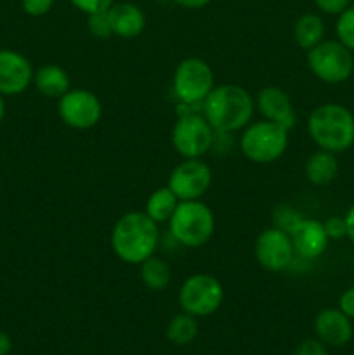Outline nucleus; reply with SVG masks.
Returning a JSON list of instances; mask_svg holds the SVG:
<instances>
[{
  "label": "nucleus",
  "instance_id": "nucleus-1",
  "mask_svg": "<svg viewBox=\"0 0 354 355\" xmlns=\"http://www.w3.org/2000/svg\"><path fill=\"white\" fill-rule=\"evenodd\" d=\"M110 245L118 260L139 266L155 255L160 245V225L142 211H127L113 224Z\"/></svg>",
  "mask_w": 354,
  "mask_h": 355
},
{
  "label": "nucleus",
  "instance_id": "nucleus-28",
  "mask_svg": "<svg viewBox=\"0 0 354 355\" xmlns=\"http://www.w3.org/2000/svg\"><path fill=\"white\" fill-rule=\"evenodd\" d=\"M71 6L75 7L76 10L83 12L85 16H90V14L104 12V10L110 9L115 3V0H69Z\"/></svg>",
  "mask_w": 354,
  "mask_h": 355
},
{
  "label": "nucleus",
  "instance_id": "nucleus-17",
  "mask_svg": "<svg viewBox=\"0 0 354 355\" xmlns=\"http://www.w3.org/2000/svg\"><path fill=\"white\" fill-rule=\"evenodd\" d=\"M113 37L130 40L139 37L146 30V14L139 6L132 2H115L108 9Z\"/></svg>",
  "mask_w": 354,
  "mask_h": 355
},
{
  "label": "nucleus",
  "instance_id": "nucleus-21",
  "mask_svg": "<svg viewBox=\"0 0 354 355\" xmlns=\"http://www.w3.org/2000/svg\"><path fill=\"white\" fill-rule=\"evenodd\" d=\"M139 276H141L142 284L149 291H163L169 288L170 281H172V267L165 259L155 253L142 263H139Z\"/></svg>",
  "mask_w": 354,
  "mask_h": 355
},
{
  "label": "nucleus",
  "instance_id": "nucleus-19",
  "mask_svg": "<svg viewBox=\"0 0 354 355\" xmlns=\"http://www.w3.org/2000/svg\"><path fill=\"white\" fill-rule=\"evenodd\" d=\"M337 173H339V162L335 153L318 149L305 159L304 175L312 186H328L335 180Z\"/></svg>",
  "mask_w": 354,
  "mask_h": 355
},
{
  "label": "nucleus",
  "instance_id": "nucleus-6",
  "mask_svg": "<svg viewBox=\"0 0 354 355\" xmlns=\"http://www.w3.org/2000/svg\"><path fill=\"white\" fill-rule=\"evenodd\" d=\"M169 232L174 241L184 248H201L215 232L214 211L201 200L179 201L169 220Z\"/></svg>",
  "mask_w": 354,
  "mask_h": 355
},
{
  "label": "nucleus",
  "instance_id": "nucleus-22",
  "mask_svg": "<svg viewBox=\"0 0 354 355\" xmlns=\"http://www.w3.org/2000/svg\"><path fill=\"white\" fill-rule=\"evenodd\" d=\"M177 205H179V200L176 194L169 189V186H163L149 194L144 205V214L158 225L169 224Z\"/></svg>",
  "mask_w": 354,
  "mask_h": 355
},
{
  "label": "nucleus",
  "instance_id": "nucleus-29",
  "mask_svg": "<svg viewBox=\"0 0 354 355\" xmlns=\"http://www.w3.org/2000/svg\"><path fill=\"white\" fill-rule=\"evenodd\" d=\"M325 231L330 239H342L347 236V225L344 217H328L325 222Z\"/></svg>",
  "mask_w": 354,
  "mask_h": 355
},
{
  "label": "nucleus",
  "instance_id": "nucleus-35",
  "mask_svg": "<svg viewBox=\"0 0 354 355\" xmlns=\"http://www.w3.org/2000/svg\"><path fill=\"white\" fill-rule=\"evenodd\" d=\"M346 225H347V238L354 243V205L351 207V210L347 211L346 217Z\"/></svg>",
  "mask_w": 354,
  "mask_h": 355
},
{
  "label": "nucleus",
  "instance_id": "nucleus-15",
  "mask_svg": "<svg viewBox=\"0 0 354 355\" xmlns=\"http://www.w3.org/2000/svg\"><path fill=\"white\" fill-rule=\"evenodd\" d=\"M288 236L294 245L295 257L301 260H316L328 248L330 238L326 236L325 225L316 218L302 217L288 231Z\"/></svg>",
  "mask_w": 354,
  "mask_h": 355
},
{
  "label": "nucleus",
  "instance_id": "nucleus-23",
  "mask_svg": "<svg viewBox=\"0 0 354 355\" xmlns=\"http://www.w3.org/2000/svg\"><path fill=\"white\" fill-rule=\"evenodd\" d=\"M198 331V319L180 311V314L174 315L167 324V340L177 347H186L196 340Z\"/></svg>",
  "mask_w": 354,
  "mask_h": 355
},
{
  "label": "nucleus",
  "instance_id": "nucleus-33",
  "mask_svg": "<svg viewBox=\"0 0 354 355\" xmlns=\"http://www.w3.org/2000/svg\"><path fill=\"white\" fill-rule=\"evenodd\" d=\"M170 2H174L179 7H184V9L196 10V9H203V7H207L212 0H170Z\"/></svg>",
  "mask_w": 354,
  "mask_h": 355
},
{
  "label": "nucleus",
  "instance_id": "nucleus-8",
  "mask_svg": "<svg viewBox=\"0 0 354 355\" xmlns=\"http://www.w3.org/2000/svg\"><path fill=\"white\" fill-rule=\"evenodd\" d=\"M177 302L180 311L186 314L194 315L196 319L210 318L224 302V286L212 274H191L180 283Z\"/></svg>",
  "mask_w": 354,
  "mask_h": 355
},
{
  "label": "nucleus",
  "instance_id": "nucleus-3",
  "mask_svg": "<svg viewBox=\"0 0 354 355\" xmlns=\"http://www.w3.org/2000/svg\"><path fill=\"white\" fill-rule=\"evenodd\" d=\"M307 134L319 149L344 153L354 144V114L342 104L325 103L307 116Z\"/></svg>",
  "mask_w": 354,
  "mask_h": 355
},
{
  "label": "nucleus",
  "instance_id": "nucleus-24",
  "mask_svg": "<svg viewBox=\"0 0 354 355\" xmlns=\"http://www.w3.org/2000/svg\"><path fill=\"white\" fill-rule=\"evenodd\" d=\"M337 40L354 52V6L347 7L339 14L335 24Z\"/></svg>",
  "mask_w": 354,
  "mask_h": 355
},
{
  "label": "nucleus",
  "instance_id": "nucleus-9",
  "mask_svg": "<svg viewBox=\"0 0 354 355\" xmlns=\"http://www.w3.org/2000/svg\"><path fill=\"white\" fill-rule=\"evenodd\" d=\"M305 61L312 75L330 85L346 82L354 69L353 51L339 40H323L316 47L309 49Z\"/></svg>",
  "mask_w": 354,
  "mask_h": 355
},
{
  "label": "nucleus",
  "instance_id": "nucleus-16",
  "mask_svg": "<svg viewBox=\"0 0 354 355\" xmlns=\"http://www.w3.org/2000/svg\"><path fill=\"white\" fill-rule=\"evenodd\" d=\"M314 333L326 347H344L353 338V324L340 309H323L314 318Z\"/></svg>",
  "mask_w": 354,
  "mask_h": 355
},
{
  "label": "nucleus",
  "instance_id": "nucleus-26",
  "mask_svg": "<svg viewBox=\"0 0 354 355\" xmlns=\"http://www.w3.org/2000/svg\"><path fill=\"white\" fill-rule=\"evenodd\" d=\"M302 218V215L298 214L297 210H294L292 207H287V205H281L274 210L273 214V225L274 227L281 229V231L288 232L298 220Z\"/></svg>",
  "mask_w": 354,
  "mask_h": 355
},
{
  "label": "nucleus",
  "instance_id": "nucleus-4",
  "mask_svg": "<svg viewBox=\"0 0 354 355\" xmlns=\"http://www.w3.org/2000/svg\"><path fill=\"white\" fill-rule=\"evenodd\" d=\"M177 120L170 132L172 148L180 158H203L212 151L215 130L201 114V106H184L176 110Z\"/></svg>",
  "mask_w": 354,
  "mask_h": 355
},
{
  "label": "nucleus",
  "instance_id": "nucleus-11",
  "mask_svg": "<svg viewBox=\"0 0 354 355\" xmlns=\"http://www.w3.org/2000/svg\"><path fill=\"white\" fill-rule=\"evenodd\" d=\"M214 173L203 158H184L170 172L167 186L179 201L201 200L212 186Z\"/></svg>",
  "mask_w": 354,
  "mask_h": 355
},
{
  "label": "nucleus",
  "instance_id": "nucleus-34",
  "mask_svg": "<svg viewBox=\"0 0 354 355\" xmlns=\"http://www.w3.org/2000/svg\"><path fill=\"white\" fill-rule=\"evenodd\" d=\"M12 350V340H10L9 333L0 329V355H9Z\"/></svg>",
  "mask_w": 354,
  "mask_h": 355
},
{
  "label": "nucleus",
  "instance_id": "nucleus-18",
  "mask_svg": "<svg viewBox=\"0 0 354 355\" xmlns=\"http://www.w3.org/2000/svg\"><path fill=\"white\" fill-rule=\"evenodd\" d=\"M33 87L47 99H59L71 89V80L62 66L47 62L35 69Z\"/></svg>",
  "mask_w": 354,
  "mask_h": 355
},
{
  "label": "nucleus",
  "instance_id": "nucleus-5",
  "mask_svg": "<svg viewBox=\"0 0 354 355\" xmlns=\"http://www.w3.org/2000/svg\"><path fill=\"white\" fill-rule=\"evenodd\" d=\"M290 144V130L264 118L250 121L239 132V153L248 162L257 165H269L278 162L287 153Z\"/></svg>",
  "mask_w": 354,
  "mask_h": 355
},
{
  "label": "nucleus",
  "instance_id": "nucleus-14",
  "mask_svg": "<svg viewBox=\"0 0 354 355\" xmlns=\"http://www.w3.org/2000/svg\"><path fill=\"white\" fill-rule=\"evenodd\" d=\"M253 103H255V111L264 120L281 125L287 130H292L297 125V113H295L294 103H292L287 90H283L281 87H264L253 97Z\"/></svg>",
  "mask_w": 354,
  "mask_h": 355
},
{
  "label": "nucleus",
  "instance_id": "nucleus-20",
  "mask_svg": "<svg viewBox=\"0 0 354 355\" xmlns=\"http://www.w3.org/2000/svg\"><path fill=\"white\" fill-rule=\"evenodd\" d=\"M294 40L302 51L307 52L309 49L316 47L325 40V23L321 17L314 12H305L298 16L294 23Z\"/></svg>",
  "mask_w": 354,
  "mask_h": 355
},
{
  "label": "nucleus",
  "instance_id": "nucleus-2",
  "mask_svg": "<svg viewBox=\"0 0 354 355\" xmlns=\"http://www.w3.org/2000/svg\"><path fill=\"white\" fill-rule=\"evenodd\" d=\"M201 114L219 134H236L253 120L255 103L243 87L221 83L201 103Z\"/></svg>",
  "mask_w": 354,
  "mask_h": 355
},
{
  "label": "nucleus",
  "instance_id": "nucleus-12",
  "mask_svg": "<svg viewBox=\"0 0 354 355\" xmlns=\"http://www.w3.org/2000/svg\"><path fill=\"white\" fill-rule=\"evenodd\" d=\"M253 257L267 272H285L295 262V250L288 232L281 229H264L253 243Z\"/></svg>",
  "mask_w": 354,
  "mask_h": 355
},
{
  "label": "nucleus",
  "instance_id": "nucleus-10",
  "mask_svg": "<svg viewBox=\"0 0 354 355\" xmlns=\"http://www.w3.org/2000/svg\"><path fill=\"white\" fill-rule=\"evenodd\" d=\"M58 116L73 130H90L103 118V103L89 89H69L58 99Z\"/></svg>",
  "mask_w": 354,
  "mask_h": 355
},
{
  "label": "nucleus",
  "instance_id": "nucleus-30",
  "mask_svg": "<svg viewBox=\"0 0 354 355\" xmlns=\"http://www.w3.org/2000/svg\"><path fill=\"white\" fill-rule=\"evenodd\" d=\"M294 355H328L326 345L318 338H307L301 342L295 349Z\"/></svg>",
  "mask_w": 354,
  "mask_h": 355
},
{
  "label": "nucleus",
  "instance_id": "nucleus-31",
  "mask_svg": "<svg viewBox=\"0 0 354 355\" xmlns=\"http://www.w3.org/2000/svg\"><path fill=\"white\" fill-rule=\"evenodd\" d=\"M321 12L325 14H340L349 7L351 0H312Z\"/></svg>",
  "mask_w": 354,
  "mask_h": 355
},
{
  "label": "nucleus",
  "instance_id": "nucleus-7",
  "mask_svg": "<svg viewBox=\"0 0 354 355\" xmlns=\"http://www.w3.org/2000/svg\"><path fill=\"white\" fill-rule=\"evenodd\" d=\"M215 87V75L205 59L191 55L176 66L172 75V94L184 106H201Z\"/></svg>",
  "mask_w": 354,
  "mask_h": 355
},
{
  "label": "nucleus",
  "instance_id": "nucleus-36",
  "mask_svg": "<svg viewBox=\"0 0 354 355\" xmlns=\"http://www.w3.org/2000/svg\"><path fill=\"white\" fill-rule=\"evenodd\" d=\"M7 114V104H6V97L0 94V123L3 121V118H6Z\"/></svg>",
  "mask_w": 354,
  "mask_h": 355
},
{
  "label": "nucleus",
  "instance_id": "nucleus-25",
  "mask_svg": "<svg viewBox=\"0 0 354 355\" xmlns=\"http://www.w3.org/2000/svg\"><path fill=\"white\" fill-rule=\"evenodd\" d=\"M87 30H89L90 37L97 38V40H108V38L113 37L110 17H108V10L87 16Z\"/></svg>",
  "mask_w": 354,
  "mask_h": 355
},
{
  "label": "nucleus",
  "instance_id": "nucleus-13",
  "mask_svg": "<svg viewBox=\"0 0 354 355\" xmlns=\"http://www.w3.org/2000/svg\"><path fill=\"white\" fill-rule=\"evenodd\" d=\"M35 68L30 59L16 49H0V94L21 96L33 85Z\"/></svg>",
  "mask_w": 354,
  "mask_h": 355
},
{
  "label": "nucleus",
  "instance_id": "nucleus-27",
  "mask_svg": "<svg viewBox=\"0 0 354 355\" xmlns=\"http://www.w3.org/2000/svg\"><path fill=\"white\" fill-rule=\"evenodd\" d=\"M54 3L56 0H21V9L26 16L42 17L51 12Z\"/></svg>",
  "mask_w": 354,
  "mask_h": 355
},
{
  "label": "nucleus",
  "instance_id": "nucleus-32",
  "mask_svg": "<svg viewBox=\"0 0 354 355\" xmlns=\"http://www.w3.org/2000/svg\"><path fill=\"white\" fill-rule=\"evenodd\" d=\"M339 309L349 319H354V288L344 291L339 298Z\"/></svg>",
  "mask_w": 354,
  "mask_h": 355
}]
</instances>
